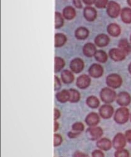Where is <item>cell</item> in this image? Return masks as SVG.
<instances>
[{"instance_id":"43","label":"cell","mask_w":131,"mask_h":157,"mask_svg":"<svg viewBox=\"0 0 131 157\" xmlns=\"http://www.w3.org/2000/svg\"><path fill=\"white\" fill-rule=\"evenodd\" d=\"M84 3L88 5H91L92 4L95 3V0H83Z\"/></svg>"},{"instance_id":"20","label":"cell","mask_w":131,"mask_h":157,"mask_svg":"<svg viewBox=\"0 0 131 157\" xmlns=\"http://www.w3.org/2000/svg\"><path fill=\"white\" fill-rule=\"evenodd\" d=\"M108 33L113 37H118L121 34V28L117 24H110L107 28Z\"/></svg>"},{"instance_id":"12","label":"cell","mask_w":131,"mask_h":157,"mask_svg":"<svg viewBox=\"0 0 131 157\" xmlns=\"http://www.w3.org/2000/svg\"><path fill=\"white\" fill-rule=\"evenodd\" d=\"M69 67L72 72L75 73H80L84 68V63L80 58H75L70 62Z\"/></svg>"},{"instance_id":"1","label":"cell","mask_w":131,"mask_h":157,"mask_svg":"<svg viewBox=\"0 0 131 157\" xmlns=\"http://www.w3.org/2000/svg\"><path fill=\"white\" fill-rule=\"evenodd\" d=\"M129 109L126 107L119 108L115 111L114 115V120L118 124L122 125L128 122L129 120Z\"/></svg>"},{"instance_id":"17","label":"cell","mask_w":131,"mask_h":157,"mask_svg":"<svg viewBox=\"0 0 131 157\" xmlns=\"http://www.w3.org/2000/svg\"><path fill=\"white\" fill-rule=\"evenodd\" d=\"M61 78L63 83L66 84H71L75 80L74 74L68 70H63L61 72Z\"/></svg>"},{"instance_id":"5","label":"cell","mask_w":131,"mask_h":157,"mask_svg":"<svg viewBox=\"0 0 131 157\" xmlns=\"http://www.w3.org/2000/svg\"><path fill=\"white\" fill-rule=\"evenodd\" d=\"M126 139L125 135L119 132L114 136L112 141V145L115 149L118 150L124 148L126 144Z\"/></svg>"},{"instance_id":"23","label":"cell","mask_w":131,"mask_h":157,"mask_svg":"<svg viewBox=\"0 0 131 157\" xmlns=\"http://www.w3.org/2000/svg\"><path fill=\"white\" fill-rule=\"evenodd\" d=\"M86 104L91 109H97L100 105L99 98L95 96H90L86 100Z\"/></svg>"},{"instance_id":"21","label":"cell","mask_w":131,"mask_h":157,"mask_svg":"<svg viewBox=\"0 0 131 157\" xmlns=\"http://www.w3.org/2000/svg\"><path fill=\"white\" fill-rule=\"evenodd\" d=\"M122 21L126 24L131 23V9L125 7L122 10L121 13Z\"/></svg>"},{"instance_id":"6","label":"cell","mask_w":131,"mask_h":157,"mask_svg":"<svg viewBox=\"0 0 131 157\" xmlns=\"http://www.w3.org/2000/svg\"><path fill=\"white\" fill-rule=\"evenodd\" d=\"M117 103L121 107H126L131 103V96L127 92H121L117 97Z\"/></svg>"},{"instance_id":"40","label":"cell","mask_w":131,"mask_h":157,"mask_svg":"<svg viewBox=\"0 0 131 157\" xmlns=\"http://www.w3.org/2000/svg\"><path fill=\"white\" fill-rule=\"evenodd\" d=\"M73 157H88V155H87L86 154H84L83 152H81L80 151H76L75 153L74 154Z\"/></svg>"},{"instance_id":"42","label":"cell","mask_w":131,"mask_h":157,"mask_svg":"<svg viewBox=\"0 0 131 157\" xmlns=\"http://www.w3.org/2000/svg\"><path fill=\"white\" fill-rule=\"evenodd\" d=\"M59 127H60V125H59V123H58L57 121H54V132H56L57 131L58 129V128H59Z\"/></svg>"},{"instance_id":"45","label":"cell","mask_w":131,"mask_h":157,"mask_svg":"<svg viewBox=\"0 0 131 157\" xmlns=\"http://www.w3.org/2000/svg\"><path fill=\"white\" fill-rule=\"evenodd\" d=\"M128 3L130 6H131V0H128Z\"/></svg>"},{"instance_id":"37","label":"cell","mask_w":131,"mask_h":157,"mask_svg":"<svg viewBox=\"0 0 131 157\" xmlns=\"http://www.w3.org/2000/svg\"><path fill=\"white\" fill-rule=\"evenodd\" d=\"M81 134L80 132H76L75 131H70L68 133V136L69 138H70L71 139H74V138H76Z\"/></svg>"},{"instance_id":"7","label":"cell","mask_w":131,"mask_h":157,"mask_svg":"<svg viewBox=\"0 0 131 157\" xmlns=\"http://www.w3.org/2000/svg\"><path fill=\"white\" fill-rule=\"evenodd\" d=\"M99 113L100 116L103 119H109L114 114V108L109 104H104L99 109Z\"/></svg>"},{"instance_id":"3","label":"cell","mask_w":131,"mask_h":157,"mask_svg":"<svg viewBox=\"0 0 131 157\" xmlns=\"http://www.w3.org/2000/svg\"><path fill=\"white\" fill-rule=\"evenodd\" d=\"M106 82L109 88L116 89L122 86L123 80L120 75L116 73H112L107 76Z\"/></svg>"},{"instance_id":"24","label":"cell","mask_w":131,"mask_h":157,"mask_svg":"<svg viewBox=\"0 0 131 157\" xmlns=\"http://www.w3.org/2000/svg\"><path fill=\"white\" fill-rule=\"evenodd\" d=\"M94 58L98 62L102 63H106L108 59L106 52L101 50H98L96 52L94 55Z\"/></svg>"},{"instance_id":"31","label":"cell","mask_w":131,"mask_h":157,"mask_svg":"<svg viewBox=\"0 0 131 157\" xmlns=\"http://www.w3.org/2000/svg\"><path fill=\"white\" fill-rule=\"evenodd\" d=\"M72 129L76 132H81L84 129V126L83 124L80 121L75 122L72 126Z\"/></svg>"},{"instance_id":"27","label":"cell","mask_w":131,"mask_h":157,"mask_svg":"<svg viewBox=\"0 0 131 157\" xmlns=\"http://www.w3.org/2000/svg\"><path fill=\"white\" fill-rule=\"evenodd\" d=\"M89 35V31L83 27H80L77 29L75 32V36L78 39L83 40L86 39Z\"/></svg>"},{"instance_id":"15","label":"cell","mask_w":131,"mask_h":157,"mask_svg":"<svg viewBox=\"0 0 131 157\" xmlns=\"http://www.w3.org/2000/svg\"><path fill=\"white\" fill-rule=\"evenodd\" d=\"M110 39L106 34H100L94 40L95 44L97 46L99 47H106L109 44Z\"/></svg>"},{"instance_id":"22","label":"cell","mask_w":131,"mask_h":157,"mask_svg":"<svg viewBox=\"0 0 131 157\" xmlns=\"http://www.w3.org/2000/svg\"><path fill=\"white\" fill-rule=\"evenodd\" d=\"M118 47L119 48L123 50L127 55H129L131 52V46L128 40L126 39H121L119 41Z\"/></svg>"},{"instance_id":"29","label":"cell","mask_w":131,"mask_h":157,"mask_svg":"<svg viewBox=\"0 0 131 157\" xmlns=\"http://www.w3.org/2000/svg\"><path fill=\"white\" fill-rule=\"evenodd\" d=\"M63 14L67 20H72L75 17V11L73 7L68 6L65 8L63 11Z\"/></svg>"},{"instance_id":"28","label":"cell","mask_w":131,"mask_h":157,"mask_svg":"<svg viewBox=\"0 0 131 157\" xmlns=\"http://www.w3.org/2000/svg\"><path fill=\"white\" fill-rule=\"evenodd\" d=\"M70 92V98L69 102L72 103H75L79 102L80 99V94L77 90L70 89L69 90Z\"/></svg>"},{"instance_id":"26","label":"cell","mask_w":131,"mask_h":157,"mask_svg":"<svg viewBox=\"0 0 131 157\" xmlns=\"http://www.w3.org/2000/svg\"><path fill=\"white\" fill-rule=\"evenodd\" d=\"M55 66H54V71L57 73L60 71L65 66V61L63 58L60 57L55 58Z\"/></svg>"},{"instance_id":"14","label":"cell","mask_w":131,"mask_h":157,"mask_svg":"<svg viewBox=\"0 0 131 157\" xmlns=\"http://www.w3.org/2000/svg\"><path fill=\"white\" fill-rule=\"evenodd\" d=\"M112 146V142L106 138L99 139L97 143V146L102 151H109L111 149Z\"/></svg>"},{"instance_id":"33","label":"cell","mask_w":131,"mask_h":157,"mask_svg":"<svg viewBox=\"0 0 131 157\" xmlns=\"http://www.w3.org/2000/svg\"><path fill=\"white\" fill-rule=\"evenodd\" d=\"M63 139L62 136L60 134H55L54 135V146L58 147L61 145Z\"/></svg>"},{"instance_id":"11","label":"cell","mask_w":131,"mask_h":157,"mask_svg":"<svg viewBox=\"0 0 131 157\" xmlns=\"http://www.w3.org/2000/svg\"><path fill=\"white\" fill-rule=\"evenodd\" d=\"M91 80L89 75H82L78 77L76 81V86L80 89H86L91 84Z\"/></svg>"},{"instance_id":"47","label":"cell","mask_w":131,"mask_h":157,"mask_svg":"<svg viewBox=\"0 0 131 157\" xmlns=\"http://www.w3.org/2000/svg\"><path fill=\"white\" fill-rule=\"evenodd\" d=\"M130 119H131V115H130Z\"/></svg>"},{"instance_id":"4","label":"cell","mask_w":131,"mask_h":157,"mask_svg":"<svg viewBox=\"0 0 131 157\" xmlns=\"http://www.w3.org/2000/svg\"><path fill=\"white\" fill-rule=\"evenodd\" d=\"M86 134L89 139L94 141L100 139L103 134V131L101 127L96 126L87 129Z\"/></svg>"},{"instance_id":"44","label":"cell","mask_w":131,"mask_h":157,"mask_svg":"<svg viewBox=\"0 0 131 157\" xmlns=\"http://www.w3.org/2000/svg\"><path fill=\"white\" fill-rule=\"evenodd\" d=\"M128 71L131 75V63H130V64L129 65V67H128Z\"/></svg>"},{"instance_id":"16","label":"cell","mask_w":131,"mask_h":157,"mask_svg":"<svg viewBox=\"0 0 131 157\" xmlns=\"http://www.w3.org/2000/svg\"><path fill=\"white\" fill-rule=\"evenodd\" d=\"M56 98L58 102L61 103H65L69 101L70 98V92L67 90H63L58 92L56 94Z\"/></svg>"},{"instance_id":"46","label":"cell","mask_w":131,"mask_h":157,"mask_svg":"<svg viewBox=\"0 0 131 157\" xmlns=\"http://www.w3.org/2000/svg\"><path fill=\"white\" fill-rule=\"evenodd\" d=\"M130 42H131V37H130Z\"/></svg>"},{"instance_id":"8","label":"cell","mask_w":131,"mask_h":157,"mask_svg":"<svg viewBox=\"0 0 131 157\" xmlns=\"http://www.w3.org/2000/svg\"><path fill=\"white\" fill-rule=\"evenodd\" d=\"M121 12L120 6L117 2H109L107 7V13L112 18H116L119 16Z\"/></svg>"},{"instance_id":"13","label":"cell","mask_w":131,"mask_h":157,"mask_svg":"<svg viewBox=\"0 0 131 157\" xmlns=\"http://www.w3.org/2000/svg\"><path fill=\"white\" fill-rule=\"evenodd\" d=\"M85 122L90 127L96 126L100 122V116L96 113H90L85 118Z\"/></svg>"},{"instance_id":"39","label":"cell","mask_w":131,"mask_h":157,"mask_svg":"<svg viewBox=\"0 0 131 157\" xmlns=\"http://www.w3.org/2000/svg\"><path fill=\"white\" fill-rule=\"evenodd\" d=\"M125 136L127 142L129 144H131V129L126 131Z\"/></svg>"},{"instance_id":"35","label":"cell","mask_w":131,"mask_h":157,"mask_svg":"<svg viewBox=\"0 0 131 157\" xmlns=\"http://www.w3.org/2000/svg\"><path fill=\"white\" fill-rule=\"evenodd\" d=\"M54 80H55V86H54V90L55 91H58L61 88V84L60 78L57 77L56 75H55L54 77Z\"/></svg>"},{"instance_id":"18","label":"cell","mask_w":131,"mask_h":157,"mask_svg":"<svg viewBox=\"0 0 131 157\" xmlns=\"http://www.w3.org/2000/svg\"><path fill=\"white\" fill-rule=\"evenodd\" d=\"M97 49L94 45L92 43H87L83 48V52L84 55L88 57L94 56Z\"/></svg>"},{"instance_id":"41","label":"cell","mask_w":131,"mask_h":157,"mask_svg":"<svg viewBox=\"0 0 131 157\" xmlns=\"http://www.w3.org/2000/svg\"><path fill=\"white\" fill-rule=\"evenodd\" d=\"M73 2L75 7H77L78 9H81L83 6L81 5L80 0H73Z\"/></svg>"},{"instance_id":"9","label":"cell","mask_w":131,"mask_h":157,"mask_svg":"<svg viewBox=\"0 0 131 157\" xmlns=\"http://www.w3.org/2000/svg\"><path fill=\"white\" fill-rule=\"evenodd\" d=\"M90 77L94 78H99L102 76L104 73V69L100 64L94 63L92 64L88 70Z\"/></svg>"},{"instance_id":"36","label":"cell","mask_w":131,"mask_h":157,"mask_svg":"<svg viewBox=\"0 0 131 157\" xmlns=\"http://www.w3.org/2000/svg\"><path fill=\"white\" fill-rule=\"evenodd\" d=\"M92 156L93 157H103L104 154L101 150H95L92 152Z\"/></svg>"},{"instance_id":"30","label":"cell","mask_w":131,"mask_h":157,"mask_svg":"<svg viewBox=\"0 0 131 157\" xmlns=\"http://www.w3.org/2000/svg\"><path fill=\"white\" fill-rule=\"evenodd\" d=\"M64 24V20L60 13H55V28L58 29L61 27Z\"/></svg>"},{"instance_id":"25","label":"cell","mask_w":131,"mask_h":157,"mask_svg":"<svg viewBox=\"0 0 131 157\" xmlns=\"http://www.w3.org/2000/svg\"><path fill=\"white\" fill-rule=\"evenodd\" d=\"M66 37L63 34H56L55 36V47H60L66 42Z\"/></svg>"},{"instance_id":"34","label":"cell","mask_w":131,"mask_h":157,"mask_svg":"<svg viewBox=\"0 0 131 157\" xmlns=\"http://www.w3.org/2000/svg\"><path fill=\"white\" fill-rule=\"evenodd\" d=\"M108 0H95V6L100 9H102L106 7L108 5Z\"/></svg>"},{"instance_id":"10","label":"cell","mask_w":131,"mask_h":157,"mask_svg":"<svg viewBox=\"0 0 131 157\" xmlns=\"http://www.w3.org/2000/svg\"><path fill=\"white\" fill-rule=\"evenodd\" d=\"M110 57L114 61H121L125 59L127 55L120 49L113 48L110 50Z\"/></svg>"},{"instance_id":"19","label":"cell","mask_w":131,"mask_h":157,"mask_svg":"<svg viewBox=\"0 0 131 157\" xmlns=\"http://www.w3.org/2000/svg\"><path fill=\"white\" fill-rule=\"evenodd\" d=\"M84 16L88 21H94L97 16V12L93 7H86L84 10Z\"/></svg>"},{"instance_id":"38","label":"cell","mask_w":131,"mask_h":157,"mask_svg":"<svg viewBox=\"0 0 131 157\" xmlns=\"http://www.w3.org/2000/svg\"><path fill=\"white\" fill-rule=\"evenodd\" d=\"M54 121H57L61 116V113L57 109H54Z\"/></svg>"},{"instance_id":"32","label":"cell","mask_w":131,"mask_h":157,"mask_svg":"<svg viewBox=\"0 0 131 157\" xmlns=\"http://www.w3.org/2000/svg\"><path fill=\"white\" fill-rule=\"evenodd\" d=\"M115 157H129V152L128 150L123 148L117 150L114 153Z\"/></svg>"},{"instance_id":"2","label":"cell","mask_w":131,"mask_h":157,"mask_svg":"<svg viewBox=\"0 0 131 157\" xmlns=\"http://www.w3.org/2000/svg\"><path fill=\"white\" fill-rule=\"evenodd\" d=\"M100 97L102 102L106 104H110L117 99V95L112 88H104L101 91Z\"/></svg>"}]
</instances>
